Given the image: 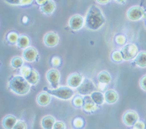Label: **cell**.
I'll list each match as a JSON object with an SVG mask.
<instances>
[{"instance_id": "6da1fadb", "label": "cell", "mask_w": 146, "mask_h": 129, "mask_svg": "<svg viewBox=\"0 0 146 129\" xmlns=\"http://www.w3.org/2000/svg\"><path fill=\"white\" fill-rule=\"evenodd\" d=\"M105 23V18L101 10L95 5H92L88 10L85 18V25L91 30H98Z\"/></svg>"}, {"instance_id": "7a4b0ae2", "label": "cell", "mask_w": 146, "mask_h": 129, "mask_svg": "<svg viewBox=\"0 0 146 129\" xmlns=\"http://www.w3.org/2000/svg\"><path fill=\"white\" fill-rule=\"evenodd\" d=\"M26 78L21 75H16L9 83V88L18 95H26L29 92L31 86Z\"/></svg>"}, {"instance_id": "3957f363", "label": "cell", "mask_w": 146, "mask_h": 129, "mask_svg": "<svg viewBox=\"0 0 146 129\" xmlns=\"http://www.w3.org/2000/svg\"><path fill=\"white\" fill-rule=\"evenodd\" d=\"M50 95L62 100H67L71 99L74 95V91L70 87L62 86L55 89H45Z\"/></svg>"}, {"instance_id": "277c9868", "label": "cell", "mask_w": 146, "mask_h": 129, "mask_svg": "<svg viewBox=\"0 0 146 129\" xmlns=\"http://www.w3.org/2000/svg\"><path fill=\"white\" fill-rule=\"evenodd\" d=\"M123 60L130 61L136 58L138 54V48L135 44H128L120 50Z\"/></svg>"}, {"instance_id": "5b68a950", "label": "cell", "mask_w": 146, "mask_h": 129, "mask_svg": "<svg viewBox=\"0 0 146 129\" xmlns=\"http://www.w3.org/2000/svg\"><path fill=\"white\" fill-rule=\"evenodd\" d=\"M94 84L91 79H88V78L83 79L81 85L77 88L78 93L80 95H83V96H88V95L91 94L94 92Z\"/></svg>"}, {"instance_id": "8992f818", "label": "cell", "mask_w": 146, "mask_h": 129, "mask_svg": "<svg viewBox=\"0 0 146 129\" xmlns=\"http://www.w3.org/2000/svg\"><path fill=\"white\" fill-rule=\"evenodd\" d=\"M145 14L143 9L139 6H133L127 11V18L129 20L136 21L141 19Z\"/></svg>"}, {"instance_id": "52a82bcc", "label": "cell", "mask_w": 146, "mask_h": 129, "mask_svg": "<svg viewBox=\"0 0 146 129\" xmlns=\"http://www.w3.org/2000/svg\"><path fill=\"white\" fill-rule=\"evenodd\" d=\"M46 78L48 83H50L53 89L58 88L60 73L58 70L54 69L49 70L46 74Z\"/></svg>"}, {"instance_id": "ba28073f", "label": "cell", "mask_w": 146, "mask_h": 129, "mask_svg": "<svg viewBox=\"0 0 146 129\" xmlns=\"http://www.w3.org/2000/svg\"><path fill=\"white\" fill-rule=\"evenodd\" d=\"M85 24L84 18L80 15H75L70 18L69 21V26L74 31H78Z\"/></svg>"}, {"instance_id": "9c48e42d", "label": "cell", "mask_w": 146, "mask_h": 129, "mask_svg": "<svg viewBox=\"0 0 146 129\" xmlns=\"http://www.w3.org/2000/svg\"><path fill=\"white\" fill-rule=\"evenodd\" d=\"M138 114L135 111H127L123 117V121L128 126H133L138 121Z\"/></svg>"}, {"instance_id": "30bf717a", "label": "cell", "mask_w": 146, "mask_h": 129, "mask_svg": "<svg viewBox=\"0 0 146 129\" xmlns=\"http://www.w3.org/2000/svg\"><path fill=\"white\" fill-rule=\"evenodd\" d=\"M83 77L79 74H72L67 78V83L68 85L72 88H78L81 85L83 81Z\"/></svg>"}, {"instance_id": "8fae6325", "label": "cell", "mask_w": 146, "mask_h": 129, "mask_svg": "<svg viewBox=\"0 0 146 129\" xmlns=\"http://www.w3.org/2000/svg\"><path fill=\"white\" fill-rule=\"evenodd\" d=\"M58 41H59V38H58V34L55 32H48L44 36V43L48 47L53 48V47L56 46Z\"/></svg>"}, {"instance_id": "7c38bea8", "label": "cell", "mask_w": 146, "mask_h": 129, "mask_svg": "<svg viewBox=\"0 0 146 129\" xmlns=\"http://www.w3.org/2000/svg\"><path fill=\"white\" fill-rule=\"evenodd\" d=\"M38 56L37 50L32 47H28L23 52V58L28 62H33Z\"/></svg>"}, {"instance_id": "4fadbf2b", "label": "cell", "mask_w": 146, "mask_h": 129, "mask_svg": "<svg viewBox=\"0 0 146 129\" xmlns=\"http://www.w3.org/2000/svg\"><path fill=\"white\" fill-rule=\"evenodd\" d=\"M96 104L94 102L91 96H85L83 97V104L82 107L85 112H94L96 108Z\"/></svg>"}, {"instance_id": "5bb4252c", "label": "cell", "mask_w": 146, "mask_h": 129, "mask_svg": "<svg viewBox=\"0 0 146 129\" xmlns=\"http://www.w3.org/2000/svg\"><path fill=\"white\" fill-rule=\"evenodd\" d=\"M104 95H105V102L108 103V104H113L118 101V93L114 90H108L105 92Z\"/></svg>"}, {"instance_id": "9a60e30c", "label": "cell", "mask_w": 146, "mask_h": 129, "mask_svg": "<svg viewBox=\"0 0 146 129\" xmlns=\"http://www.w3.org/2000/svg\"><path fill=\"white\" fill-rule=\"evenodd\" d=\"M50 100H51L50 96L48 92L40 93L37 96V98H36V101H37L38 104H40V106L42 107H45L48 105V104H50Z\"/></svg>"}, {"instance_id": "2e32d148", "label": "cell", "mask_w": 146, "mask_h": 129, "mask_svg": "<svg viewBox=\"0 0 146 129\" xmlns=\"http://www.w3.org/2000/svg\"><path fill=\"white\" fill-rule=\"evenodd\" d=\"M17 122V119L13 115L6 116L2 120V126L5 129H13Z\"/></svg>"}, {"instance_id": "e0dca14e", "label": "cell", "mask_w": 146, "mask_h": 129, "mask_svg": "<svg viewBox=\"0 0 146 129\" xmlns=\"http://www.w3.org/2000/svg\"><path fill=\"white\" fill-rule=\"evenodd\" d=\"M56 8V5L53 0H48L45 4L40 6V10L43 13L50 14L54 11Z\"/></svg>"}, {"instance_id": "ac0fdd59", "label": "cell", "mask_w": 146, "mask_h": 129, "mask_svg": "<svg viewBox=\"0 0 146 129\" xmlns=\"http://www.w3.org/2000/svg\"><path fill=\"white\" fill-rule=\"evenodd\" d=\"M55 119L52 116L48 115L42 118L41 121L42 127L44 129H53L55 124Z\"/></svg>"}, {"instance_id": "d6986e66", "label": "cell", "mask_w": 146, "mask_h": 129, "mask_svg": "<svg viewBox=\"0 0 146 129\" xmlns=\"http://www.w3.org/2000/svg\"><path fill=\"white\" fill-rule=\"evenodd\" d=\"M135 63L141 68L146 67V52L141 51L138 53L137 56L135 58Z\"/></svg>"}, {"instance_id": "ffe728a7", "label": "cell", "mask_w": 146, "mask_h": 129, "mask_svg": "<svg viewBox=\"0 0 146 129\" xmlns=\"http://www.w3.org/2000/svg\"><path fill=\"white\" fill-rule=\"evenodd\" d=\"M91 97L96 105H102L105 102V95L99 91H94L91 94Z\"/></svg>"}, {"instance_id": "44dd1931", "label": "cell", "mask_w": 146, "mask_h": 129, "mask_svg": "<svg viewBox=\"0 0 146 129\" xmlns=\"http://www.w3.org/2000/svg\"><path fill=\"white\" fill-rule=\"evenodd\" d=\"M25 78L29 84L35 85L38 83L39 79H40V76H39L38 72L36 70L32 69L31 72L29 73V75L27 77H26Z\"/></svg>"}, {"instance_id": "7402d4cb", "label": "cell", "mask_w": 146, "mask_h": 129, "mask_svg": "<svg viewBox=\"0 0 146 129\" xmlns=\"http://www.w3.org/2000/svg\"><path fill=\"white\" fill-rule=\"evenodd\" d=\"M97 79H98L99 82L102 84H108L111 81V77L109 73L106 71H103L100 72L98 75H97Z\"/></svg>"}, {"instance_id": "603a6c76", "label": "cell", "mask_w": 146, "mask_h": 129, "mask_svg": "<svg viewBox=\"0 0 146 129\" xmlns=\"http://www.w3.org/2000/svg\"><path fill=\"white\" fill-rule=\"evenodd\" d=\"M29 45V39L27 36H25V35L19 36V38L17 42V45H18V48L26 49L27 48H28Z\"/></svg>"}, {"instance_id": "cb8c5ba5", "label": "cell", "mask_w": 146, "mask_h": 129, "mask_svg": "<svg viewBox=\"0 0 146 129\" xmlns=\"http://www.w3.org/2000/svg\"><path fill=\"white\" fill-rule=\"evenodd\" d=\"M23 64V60L21 57H14L11 61V66L15 69H18L22 67Z\"/></svg>"}, {"instance_id": "d4e9b609", "label": "cell", "mask_w": 146, "mask_h": 129, "mask_svg": "<svg viewBox=\"0 0 146 129\" xmlns=\"http://www.w3.org/2000/svg\"><path fill=\"white\" fill-rule=\"evenodd\" d=\"M18 38H19V36L17 33L15 32H10L7 34V41L9 42L11 44H15V43H17L18 42Z\"/></svg>"}, {"instance_id": "484cf974", "label": "cell", "mask_w": 146, "mask_h": 129, "mask_svg": "<svg viewBox=\"0 0 146 129\" xmlns=\"http://www.w3.org/2000/svg\"><path fill=\"white\" fill-rule=\"evenodd\" d=\"M111 57L112 59L115 61V62H121L123 60V58H122V56H121L120 51H114L112 53Z\"/></svg>"}, {"instance_id": "4316f807", "label": "cell", "mask_w": 146, "mask_h": 129, "mask_svg": "<svg viewBox=\"0 0 146 129\" xmlns=\"http://www.w3.org/2000/svg\"><path fill=\"white\" fill-rule=\"evenodd\" d=\"M72 102L75 107H82L83 104V98L81 96H76L74 98Z\"/></svg>"}, {"instance_id": "83f0119b", "label": "cell", "mask_w": 146, "mask_h": 129, "mask_svg": "<svg viewBox=\"0 0 146 129\" xmlns=\"http://www.w3.org/2000/svg\"><path fill=\"white\" fill-rule=\"evenodd\" d=\"M27 126L26 122L23 120H18L15 123V126L13 129H27Z\"/></svg>"}, {"instance_id": "f1b7e54d", "label": "cell", "mask_w": 146, "mask_h": 129, "mask_svg": "<svg viewBox=\"0 0 146 129\" xmlns=\"http://www.w3.org/2000/svg\"><path fill=\"white\" fill-rule=\"evenodd\" d=\"M73 125L76 128H81L83 126V120L81 118H76L73 121Z\"/></svg>"}, {"instance_id": "f546056e", "label": "cell", "mask_w": 146, "mask_h": 129, "mask_svg": "<svg viewBox=\"0 0 146 129\" xmlns=\"http://www.w3.org/2000/svg\"><path fill=\"white\" fill-rule=\"evenodd\" d=\"M31 70H32V69L28 67V66H23V67H22L21 69L22 76L24 77L28 76L29 75V73L31 72Z\"/></svg>"}, {"instance_id": "4dcf8cb0", "label": "cell", "mask_w": 146, "mask_h": 129, "mask_svg": "<svg viewBox=\"0 0 146 129\" xmlns=\"http://www.w3.org/2000/svg\"><path fill=\"white\" fill-rule=\"evenodd\" d=\"M53 129H65V125L62 121H56L55 122Z\"/></svg>"}, {"instance_id": "1f68e13d", "label": "cell", "mask_w": 146, "mask_h": 129, "mask_svg": "<svg viewBox=\"0 0 146 129\" xmlns=\"http://www.w3.org/2000/svg\"><path fill=\"white\" fill-rule=\"evenodd\" d=\"M115 41L119 45H123L126 42V37L123 35H118L115 38Z\"/></svg>"}, {"instance_id": "d6a6232c", "label": "cell", "mask_w": 146, "mask_h": 129, "mask_svg": "<svg viewBox=\"0 0 146 129\" xmlns=\"http://www.w3.org/2000/svg\"><path fill=\"white\" fill-rule=\"evenodd\" d=\"M133 127L136 128L137 129H145V123L143 121H137V122L133 126Z\"/></svg>"}, {"instance_id": "836d02e7", "label": "cell", "mask_w": 146, "mask_h": 129, "mask_svg": "<svg viewBox=\"0 0 146 129\" xmlns=\"http://www.w3.org/2000/svg\"><path fill=\"white\" fill-rule=\"evenodd\" d=\"M139 85H140L142 89L146 91V75H145L141 78L140 82H139Z\"/></svg>"}, {"instance_id": "e575fe53", "label": "cell", "mask_w": 146, "mask_h": 129, "mask_svg": "<svg viewBox=\"0 0 146 129\" xmlns=\"http://www.w3.org/2000/svg\"><path fill=\"white\" fill-rule=\"evenodd\" d=\"M5 1L6 2H7V3L10 4V5H21L23 0H5Z\"/></svg>"}, {"instance_id": "d590c367", "label": "cell", "mask_w": 146, "mask_h": 129, "mask_svg": "<svg viewBox=\"0 0 146 129\" xmlns=\"http://www.w3.org/2000/svg\"><path fill=\"white\" fill-rule=\"evenodd\" d=\"M60 63H61V61H60V58L58 57H54L52 59V64L54 66H59Z\"/></svg>"}, {"instance_id": "8d00e7d4", "label": "cell", "mask_w": 146, "mask_h": 129, "mask_svg": "<svg viewBox=\"0 0 146 129\" xmlns=\"http://www.w3.org/2000/svg\"><path fill=\"white\" fill-rule=\"evenodd\" d=\"M32 1H33V0H23V1H22L21 5H29V4L32 3Z\"/></svg>"}, {"instance_id": "74e56055", "label": "cell", "mask_w": 146, "mask_h": 129, "mask_svg": "<svg viewBox=\"0 0 146 129\" xmlns=\"http://www.w3.org/2000/svg\"><path fill=\"white\" fill-rule=\"evenodd\" d=\"M35 1H36V2L39 5L41 6V5H42L43 4H45L48 0H35Z\"/></svg>"}, {"instance_id": "f35d334b", "label": "cell", "mask_w": 146, "mask_h": 129, "mask_svg": "<svg viewBox=\"0 0 146 129\" xmlns=\"http://www.w3.org/2000/svg\"><path fill=\"white\" fill-rule=\"evenodd\" d=\"M96 1L100 4H102V5H105V4H107L109 2L110 0H96Z\"/></svg>"}, {"instance_id": "ab89813d", "label": "cell", "mask_w": 146, "mask_h": 129, "mask_svg": "<svg viewBox=\"0 0 146 129\" xmlns=\"http://www.w3.org/2000/svg\"><path fill=\"white\" fill-rule=\"evenodd\" d=\"M116 2H119V3H124L126 2V0H115Z\"/></svg>"}, {"instance_id": "60d3db41", "label": "cell", "mask_w": 146, "mask_h": 129, "mask_svg": "<svg viewBox=\"0 0 146 129\" xmlns=\"http://www.w3.org/2000/svg\"><path fill=\"white\" fill-rule=\"evenodd\" d=\"M131 129H137V128H135V127H133Z\"/></svg>"}]
</instances>
